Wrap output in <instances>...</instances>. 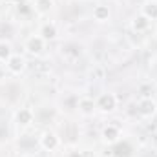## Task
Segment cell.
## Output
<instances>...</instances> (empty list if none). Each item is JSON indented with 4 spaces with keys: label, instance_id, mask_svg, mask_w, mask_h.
<instances>
[{
    "label": "cell",
    "instance_id": "8992f818",
    "mask_svg": "<svg viewBox=\"0 0 157 157\" xmlns=\"http://www.w3.org/2000/svg\"><path fill=\"white\" fill-rule=\"evenodd\" d=\"M101 139L104 144H117L121 141V128L117 124H106L102 130H101Z\"/></svg>",
    "mask_w": 157,
    "mask_h": 157
},
{
    "label": "cell",
    "instance_id": "3957f363",
    "mask_svg": "<svg viewBox=\"0 0 157 157\" xmlns=\"http://www.w3.org/2000/svg\"><path fill=\"white\" fill-rule=\"evenodd\" d=\"M46 40L40 37L39 33L37 35H29L28 39L24 40V49H26V53H29V55H33V57H39L44 53V49H46Z\"/></svg>",
    "mask_w": 157,
    "mask_h": 157
},
{
    "label": "cell",
    "instance_id": "2e32d148",
    "mask_svg": "<svg viewBox=\"0 0 157 157\" xmlns=\"http://www.w3.org/2000/svg\"><path fill=\"white\" fill-rule=\"evenodd\" d=\"M130 155V144L128 143H122L115 148V157H128Z\"/></svg>",
    "mask_w": 157,
    "mask_h": 157
},
{
    "label": "cell",
    "instance_id": "5b68a950",
    "mask_svg": "<svg viewBox=\"0 0 157 157\" xmlns=\"http://www.w3.org/2000/svg\"><path fill=\"white\" fill-rule=\"evenodd\" d=\"M35 122V112L31 110V108H28V106H24V108H18L17 112H15V124L18 126V128H29L31 124Z\"/></svg>",
    "mask_w": 157,
    "mask_h": 157
},
{
    "label": "cell",
    "instance_id": "7c38bea8",
    "mask_svg": "<svg viewBox=\"0 0 157 157\" xmlns=\"http://www.w3.org/2000/svg\"><path fill=\"white\" fill-rule=\"evenodd\" d=\"M33 11L40 15V17H44V15H48L53 7H55V2L53 0H33Z\"/></svg>",
    "mask_w": 157,
    "mask_h": 157
},
{
    "label": "cell",
    "instance_id": "8fae6325",
    "mask_svg": "<svg viewBox=\"0 0 157 157\" xmlns=\"http://www.w3.org/2000/svg\"><path fill=\"white\" fill-rule=\"evenodd\" d=\"M150 24H152V20H148L144 15H135L133 18H132V29L135 31V33H144V31H148L150 29Z\"/></svg>",
    "mask_w": 157,
    "mask_h": 157
},
{
    "label": "cell",
    "instance_id": "6da1fadb",
    "mask_svg": "<svg viewBox=\"0 0 157 157\" xmlns=\"http://www.w3.org/2000/svg\"><path fill=\"white\" fill-rule=\"evenodd\" d=\"M117 95L112 93V91H104V93H99L97 99H95V106L101 113H113L117 110Z\"/></svg>",
    "mask_w": 157,
    "mask_h": 157
},
{
    "label": "cell",
    "instance_id": "4fadbf2b",
    "mask_svg": "<svg viewBox=\"0 0 157 157\" xmlns=\"http://www.w3.org/2000/svg\"><path fill=\"white\" fill-rule=\"evenodd\" d=\"M141 15H144L148 20H157V0H146L141 6Z\"/></svg>",
    "mask_w": 157,
    "mask_h": 157
},
{
    "label": "cell",
    "instance_id": "9a60e30c",
    "mask_svg": "<svg viewBox=\"0 0 157 157\" xmlns=\"http://www.w3.org/2000/svg\"><path fill=\"white\" fill-rule=\"evenodd\" d=\"M13 46L9 40H0V62H7V59L13 55Z\"/></svg>",
    "mask_w": 157,
    "mask_h": 157
},
{
    "label": "cell",
    "instance_id": "9c48e42d",
    "mask_svg": "<svg viewBox=\"0 0 157 157\" xmlns=\"http://www.w3.org/2000/svg\"><path fill=\"white\" fill-rule=\"evenodd\" d=\"M77 108H78V112H80L84 117H90V115H93V113L97 112L95 101L90 99V97H80V99L77 101Z\"/></svg>",
    "mask_w": 157,
    "mask_h": 157
},
{
    "label": "cell",
    "instance_id": "277c9868",
    "mask_svg": "<svg viewBox=\"0 0 157 157\" xmlns=\"http://www.w3.org/2000/svg\"><path fill=\"white\" fill-rule=\"evenodd\" d=\"M137 113L143 119H152L157 113V101L152 97H143L137 102Z\"/></svg>",
    "mask_w": 157,
    "mask_h": 157
},
{
    "label": "cell",
    "instance_id": "7a4b0ae2",
    "mask_svg": "<svg viewBox=\"0 0 157 157\" xmlns=\"http://www.w3.org/2000/svg\"><path fill=\"white\" fill-rule=\"evenodd\" d=\"M39 146L44 152H55L60 146V137L53 130H44L39 137Z\"/></svg>",
    "mask_w": 157,
    "mask_h": 157
},
{
    "label": "cell",
    "instance_id": "52a82bcc",
    "mask_svg": "<svg viewBox=\"0 0 157 157\" xmlns=\"http://www.w3.org/2000/svg\"><path fill=\"white\" fill-rule=\"evenodd\" d=\"M6 68H7V71H9L11 75H20V73H24V70H26V59H24L20 53H13V55L7 59V62H6Z\"/></svg>",
    "mask_w": 157,
    "mask_h": 157
},
{
    "label": "cell",
    "instance_id": "e0dca14e",
    "mask_svg": "<svg viewBox=\"0 0 157 157\" xmlns=\"http://www.w3.org/2000/svg\"><path fill=\"white\" fill-rule=\"evenodd\" d=\"M90 77L95 78V80L104 78V68H102V66H93V68L90 70Z\"/></svg>",
    "mask_w": 157,
    "mask_h": 157
},
{
    "label": "cell",
    "instance_id": "30bf717a",
    "mask_svg": "<svg viewBox=\"0 0 157 157\" xmlns=\"http://www.w3.org/2000/svg\"><path fill=\"white\" fill-rule=\"evenodd\" d=\"M91 17H93V20L95 22H108L110 20V17H112V11H110V7L106 6V4H97L95 7H93V11H91Z\"/></svg>",
    "mask_w": 157,
    "mask_h": 157
},
{
    "label": "cell",
    "instance_id": "5bb4252c",
    "mask_svg": "<svg viewBox=\"0 0 157 157\" xmlns=\"http://www.w3.org/2000/svg\"><path fill=\"white\" fill-rule=\"evenodd\" d=\"M62 55L71 57V59H78L82 55V48L78 44H66V46H62Z\"/></svg>",
    "mask_w": 157,
    "mask_h": 157
},
{
    "label": "cell",
    "instance_id": "ba28073f",
    "mask_svg": "<svg viewBox=\"0 0 157 157\" xmlns=\"http://www.w3.org/2000/svg\"><path fill=\"white\" fill-rule=\"evenodd\" d=\"M39 35L46 40V42H51V40H55L59 37V26H57L53 20H46V22L40 24Z\"/></svg>",
    "mask_w": 157,
    "mask_h": 157
}]
</instances>
